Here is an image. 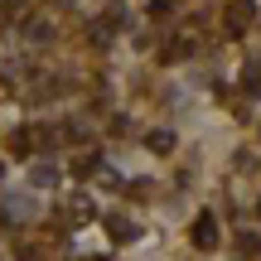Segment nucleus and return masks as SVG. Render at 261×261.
Masks as SVG:
<instances>
[{"instance_id": "f257e3e1", "label": "nucleus", "mask_w": 261, "mask_h": 261, "mask_svg": "<svg viewBox=\"0 0 261 261\" xmlns=\"http://www.w3.org/2000/svg\"><path fill=\"white\" fill-rule=\"evenodd\" d=\"M189 237H194L198 252H213V247H218V218H213V213H198L194 227H189Z\"/></svg>"}, {"instance_id": "f03ea898", "label": "nucleus", "mask_w": 261, "mask_h": 261, "mask_svg": "<svg viewBox=\"0 0 261 261\" xmlns=\"http://www.w3.org/2000/svg\"><path fill=\"white\" fill-rule=\"evenodd\" d=\"M252 15H256V10H252V0H232V5H227V24H223V29L237 39L247 24H252Z\"/></svg>"}, {"instance_id": "7ed1b4c3", "label": "nucleus", "mask_w": 261, "mask_h": 261, "mask_svg": "<svg viewBox=\"0 0 261 261\" xmlns=\"http://www.w3.org/2000/svg\"><path fill=\"white\" fill-rule=\"evenodd\" d=\"M5 218H10V223H15V218L24 223V218H34V203H29L24 194H10V198H5Z\"/></svg>"}, {"instance_id": "20e7f679", "label": "nucleus", "mask_w": 261, "mask_h": 261, "mask_svg": "<svg viewBox=\"0 0 261 261\" xmlns=\"http://www.w3.org/2000/svg\"><path fill=\"white\" fill-rule=\"evenodd\" d=\"M107 232H112L116 242H126V237H136V223H130V218H107Z\"/></svg>"}, {"instance_id": "39448f33", "label": "nucleus", "mask_w": 261, "mask_h": 261, "mask_svg": "<svg viewBox=\"0 0 261 261\" xmlns=\"http://www.w3.org/2000/svg\"><path fill=\"white\" fill-rule=\"evenodd\" d=\"M97 165H102V160H97V150H92V155H77V160H73V174H77V179H92Z\"/></svg>"}, {"instance_id": "423d86ee", "label": "nucleus", "mask_w": 261, "mask_h": 261, "mask_svg": "<svg viewBox=\"0 0 261 261\" xmlns=\"http://www.w3.org/2000/svg\"><path fill=\"white\" fill-rule=\"evenodd\" d=\"M29 179H34V189H54L58 184V169L54 165H34V174H29Z\"/></svg>"}, {"instance_id": "0eeeda50", "label": "nucleus", "mask_w": 261, "mask_h": 261, "mask_svg": "<svg viewBox=\"0 0 261 261\" xmlns=\"http://www.w3.org/2000/svg\"><path fill=\"white\" fill-rule=\"evenodd\" d=\"M150 150L155 155H169L174 150V130H150Z\"/></svg>"}, {"instance_id": "6e6552de", "label": "nucleus", "mask_w": 261, "mask_h": 261, "mask_svg": "<svg viewBox=\"0 0 261 261\" xmlns=\"http://www.w3.org/2000/svg\"><path fill=\"white\" fill-rule=\"evenodd\" d=\"M24 34L34 39V44H44V39H54V24H48V19H29V24H24Z\"/></svg>"}, {"instance_id": "1a4fd4ad", "label": "nucleus", "mask_w": 261, "mask_h": 261, "mask_svg": "<svg viewBox=\"0 0 261 261\" xmlns=\"http://www.w3.org/2000/svg\"><path fill=\"white\" fill-rule=\"evenodd\" d=\"M237 247H242V256L261 261V237H256V232H242V237H237Z\"/></svg>"}, {"instance_id": "9d476101", "label": "nucleus", "mask_w": 261, "mask_h": 261, "mask_svg": "<svg viewBox=\"0 0 261 261\" xmlns=\"http://www.w3.org/2000/svg\"><path fill=\"white\" fill-rule=\"evenodd\" d=\"M10 150H15V155H29V150H34V136H29V130H15V136H10Z\"/></svg>"}, {"instance_id": "9b49d317", "label": "nucleus", "mask_w": 261, "mask_h": 261, "mask_svg": "<svg viewBox=\"0 0 261 261\" xmlns=\"http://www.w3.org/2000/svg\"><path fill=\"white\" fill-rule=\"evenodd\" d=\"M256 218H261V198H256Z\"/></svg>"}]
</instances>
